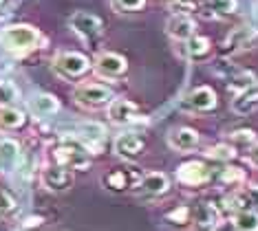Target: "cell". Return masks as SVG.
<instances>
[{"instance_id":"6da1fadb","label":"cell","mask_w":258,"mask_h":231,"mask_svg":"<svg viewBox=\"0 0 258 231\" xmlns=\"http://www.w3.org/2000/svg\"><path fill=\"white\" fill-rule=\"evenodd\" d=\"M40 40L42 38H40L38 29L29 27V25H14L0 31V44L9 53H16V55L33 51L40 44Z\"/></svg>"},{"instance_id":"7a4b0ae2","label":"cell","mask_w":258,"mask_h":231,"mask_svg":"<svg viewBox=\"0 0 258 231\" xmlns=\"http://www.w3.org/2000/svg\"><path fill=\"white\" fill-rule=\"evenodd\" d=\"M53 157L57 165H64L69 170H89L91 168V154L80 141L64 139L62 143L53 147Z\"/></svg>"},{"instance_id":"3957f363","label":"cell","mask_w":258,"mask_h":231,"mask_svg":"<svg viewBox=\"0 0 258 231\" xmlns=\"http://www.w3.org/2000/svg\"><path fill=\"white\" fill-rule=\"evenodd\" d=\"M69 27H71L89 46H95L104 35L102 18H97L95 14H89V11H78V14H73L69 18Z\"/></svg>"},{"instance_id":"277c9868","label":"cell","mask_w":258,"mask_h":231,"mask_svg":"<svg viewBox=\"0 0 258 231\" xmlns=\"http://www.w3.org/2000/svg\"><path fill=\"white\" fill-rule=\"evenodd\" d=\"M53 68L57 75L67 77V80H78V77L89 73L91 62H89V57L82 55V53L67 51V53H60L53 60Z\"/></svg>"},{"instance_id":"5b68a950","label":"cell","mask_w":258,"mask_h":231,"mask_svg":"<svg viewBox=\"0 0 258 231\" xmlns=\"http://www.w3.org/2000/svg\"><path fill=\"white\" fill-rule=\"evenodd\" d=\"M75 102L84 108H102V106L110 104L115 99L113 91L108 86H102V84H82L75 88L73 93Z\"/></svg>"},{"instance_id":"8992f818","label":"cell","mask_w":258,"mask_h":231,"mask_svg":"<svg viewBox=\"0 0 258 231\" xmlns=\"http://www.w3.org/2000/svg\"><path fill=\"white\" fill-rule=\"evenodd\" d=\"M258 40V31L251 27H236L227 33V38L223 40L221 53L223 55H236L240 51H249Z\"/></svg>"},{"instance_id":"52a82bcc","label":"cell","mask_w":258,"mask_h":231,"mask_svg":"<svg viewBox=\"0 0 258 231\" xmlns=\"http://www.w3.org/2000/svg\"><path fill=\"white\" fill-rule=\"evenodd\" d=\"M214 73L221 75L225 82H230V86H234L238 93L245 91V88L256 86V75L254 73H249V70H245V68L234 66V64H230V62H219L214 66Z\"/></svg>"},{"instance_id":"ba28073f","label":"cell","mask_w":258,"mask_h":231,"mask_svg":"<svg viewBox=\"0 0 258 231\" xmlns=\"http://www.w3.org/2000/svg\"><path fill=\"white\" fill-rule=\"evenodd\" d=\"M146 150V137L139 132H124L115 139V154L124 161H135Z\"/></svg>"},{"instance_id":"9c48e42d","label":"cell","mask_w":258,"mask_h":231,"mask_svg":"<svg viewBox=\"0 0 258 231\" xmlns=\"http://www.w3.org/2000/svg\"><path fill=\"white\" fill-rule=\"evenodd\" d=\"M181 106L187 112H208L216 106V93L210 86H199L185 95Z\"/></svg>"},{"instance_id":"30bf717a","label":"cell","mask_w":258,"mask_h":231,"mask_svg":"<svg viewBox=\"0 0 258 231\" xmlns=\"http://www.w3.org/2000/svg\"><path fill=\"white\" fill-rule=\"evenodd\" d=\"M177 176L183 185L199 187V185H203V183L210 181V170H208V165L201 163V161H187V163L179 165Z\"/></svg>"},{"instance_id":"8fae6325","label":"cell","mask_w":258,"mask_h":231,"mask_svg":"<svg viewBox=\"0 0 258 231\" xmlns=\"http://www.w3.org/2000/svg\"><path fill=\"white\" fill-rule=\"evenodd\" d=\"M42 183L51 192H67L73 185V174L64 165H51L42 172Z\"/></svg>"},{"instance_id":"7c38bea8","label":"cell","mask_w":258,"mask_h":231,"mask_svg":"<svg viewBox=\"0 0 258 231\" xmlns=\"http://www.w3.org/2000/svg\"><path fill=\"white\" fill-rule=\"evenodd\" d=\"M137 187H139L137 194L142 198H157V196H161V194L168 192L170 181L163 172H150V174H146L144 179L139 181Z\"/></svg>"},{"instance_id":"4fadbf2b","label":"cell","mask_w":258,"mask_h":231,"mask_svg":"<svg viewBox=\"0 0 258 231\" xmlns=\"http://www.w3.org/2000/svg\"><path fill=\"white\" fill-rule=\"evenodd\" d=\"M126 60L117 53H102V55L95 57V70L102 77H119L126 73Z\"/></svg>"},{"instance_id":"5bb4252c","label":"cell","mask_w":258,"mask_h":231,"mask_svg":"<svg viewBox=\"0 0 258 231\" xmlns=\"http://www.w3.org/2000/svg\"><path fill=\"white\" fill-rule=\"evenodd\" d=\"M225 207L227 209H234V211H245V209L258 211V185L245 187V189H240V192H234L232 196H227Z\"/></svg>"},{"instance_id":"9a60e30c","label":"cell","mask_w":258,"mask_h":231,"mask_svg":"<svg viewBox=\"0 0 258 231\" xmlns=\"http://www.w3.org/2000/svg\"><path fill=\"white\" fill-rule=\"evenodd\" d=\"M168 145L177 152H192L199 145V132L192 128H174L168 134Z\"/></svg>"},{"instance_id":"2e32d148","label":"cell","mask_w":258,"mask_h":231,"mask_svg":"<svg viewBox=\"0 0 258 231\" xmlns=\"http://www.w3.org/2000/svg\"><path fill=\"white\" fill-rule=\"evenodd\" d=\"M108 117L115 123H131L139 117V108L131 99H113L108 106Z\"/></svg>"},{"instance_id":"e0dca14e","label":"cell","mask_w":258,"mask_h":231,"mask_svg":"<svg viewBox=\"0 0 258 231\" xmlns=\"http://www.w3.org/2000/svg\"><path fill=\"white\" fill-rule=\"evenodd\" d=\"M195 29H197L195 20H192L190 16H183V14H174L166 25L168 35L174 40H190L192 35H195Z\"/></svg>"},{"instance_id":"ac0fdd59","label":"cell","mask_w":258,"mask_h":231,"mask_svg":"<svg viewBox=\"0 0 258 231\" xmlns=\"http://www.w3.org/2000/svg\"><path fill=\"white\" fill-rule=\"evenodd\" d=\"M256 110H258V84L240 91L236 97L232 99V112H236L240 117L251 115V112H256Z\"/></svg>"},{"instance_id":"d6986e66","label":"cell","mask_w":258,"mask_h":231,"mask_svg":"<svg viewBox=\"0 0 258 231\" xmlns=\"http://www.w3.org/2000/svg\"><path fill=\"white\" fill-rule=\"evenodd\" d=\"M20 163V145L11 139H0V172H14Z\"/></svg>"},{"instance_id":"ffe728a7","label":"cell","mask_w":258,"mask_h":231,"mask_svg":"<svg viewBox=\"0 0 258 231\" xmlns=\"http://www.w3.org/2000/svg\"><path fill=\"white\" fill-rule=\"evenodd\" d=\"M219 220H221V211L216 205H212V203L199 205V209L195 214V222H197L199 231H212L216 224H219Z\"/></svg>"},{"instance_id":"44dd1931","label":"cell","mask_w":258,"mask_h":231,"mask_svg":"<svg viewBox=\"0 0 258 231\" xmlns=\"http://www.w3.org/2000/svg\"><path fill=\"white\" fill-rule=\"evenodd\" d=\"M31 110L36 112L38 117H51L60 110V104H57V99L53 95L38 93V95H33V99H31Z\"/></svg>"},{"instance_id":"7402d4cb","label":"cell","mask_w":258,"mask_h":231,"mask_svg":"<svg viewBox=\"0 0 258 231\" xmlns=\"http://www.w3.org/2000/svg\"><path fill=\"white\" fill-rule=\"evenodd\" d=\"M187 57L190 60H203L205 55H210V51H212V42H210L208 38H203V35H192L190 40H187Z\"/></svg>"},{"instance_id":"603a6c76","label":"cell","mask_w":258,"mask_h":231,"mask_svg":"<svg viewBox=\"0 0 258 231\" xmlns=\"http://www.w3.org/2000/svg\"><path fill=\"white\" fill-rule=\"evenodd\" d=\"M25 126V115L11 106H0V128L5 130H18Z\"/></svg>"},{"instance_id":"cb8c5ba5","label":"cell","mask_w":258,"mask_h":231,"mask_svg":"<svg viewBox=\"0 0 258 231\" xmlns=\"http://www.w3.org/2000/svg\"><path fill=\"white\" fill-rule=\"evenodd\" d=\"M80 134H82V139H84L86 143L97 145V143H102V141L106 139V128H104L102 123L86 121V123H82L80 126Z\"/></svg>"},{"instance_id":"d4e9b609","label":"cell","mask_w":258,"mask_h":231,"mask_svg":"<svg viewBox=\"0 0 258 231\" xmlns=\"http://www.w3.org/2000/svg\"><path fill=\"white\" fill-rule=\"evenodd\" d=\"M208 11L210 16H216V18H227L232 14H236L238 9V3L236 0H208Z\"/></svg>"},{"instance_id":"484cf974","label":"cell","mask_w":258,"mask_h":231,"mask_svg":"<svg viewBox=\"0 0 258 231\" xmlns=\"http://www.w3.org/2000/svg\"><path fill=\"white\" fill-rule=\"evenodd\" d=\"M234 224H236V231H258V211L256 209L236 211Z\"/></svg>"},{"instance_id":"4316f807","label":"cell","mask_w":258,"mask_h":231,"mask_svg":"<svg viewBox=\"0 0 258 231\" xmlns=\"http://www.w3.org/2000/svg\"><path fill=\"white\" fill-rule=\"evenodd\" d=\"M104 187L110 192H124L128 187V174L121 170H110L108 174H104Z\"/></svg>"},{"instance_id":"83f0119b","label":"cell","mask_w":258,"mask_h":231,"mask_svg":"<svg viewBox=\"0 0 258 231\" xmlns=\"http://www.w3.org/2000/svg\"><path fill=\"white\" fill-rule=\"evenodd\" d=\"M16 209H18V203L11 196V192L0 187V218H9L11 214H16Z\"/></svg>"},{"instance_id":"f1b7e54d","label":"cell","mask_w":258,"mask_h":231,"mask_svg":"<svg viewBox=\"0 0 258 231\" xmlns=\"http://www.w3.org/2000/svg\"><path fill=\"white\" fill-rule=\"evenodd\" d=\"M219 179H221L223 185H240V183L245 181V174L238 168H225L221 172Z\"/></svg>"},{"instance_id":"f546056e","label":"cell","mask_w":258,"mask_h":231,"mask_svg":"<svg viewBox=\"0 0 258 231\" xmlns=\"http://www.w3.org/2000/svg\"><path fill=\"white\" fill-rule=\"evenodd\" d=\"M170 9L174 11V14H192V11L199 9V3L197 0H170Z\"/></svg>"},{"instance_id":"4dcf8cb0","label":"cell","mask_w":258,"mask_h":231,"mask_svg":"<svg viewBox=\"0 0 258 231\" xmlns=\"http://www.w3.org/2000/svg\"><path fill=\"white\" fill-rule=\"evenodd\" d=\"M212 159H216V161H232L234 157H236V152H234L232 145H216L212 147V150L208 152Z\"/></svg>"},{"instance_id":"1f68e13d","label":"cell","mask_w":258,"mask_h":231,"mask_svg":"<svg viewBox=\"0 0 258 231\" xmlns=\"http://www.w3.org/2000/svg\"><path fill=\"white\" fill-rule=\"evenodd\" d=\"M115 9H119L121 14H131V11H139L144 9L146 0H113Z\"/></svg>"},{"instance_id":"d6a6232c","label":"cell","mask_w":258,"mask_h":231,"mask_svg":"<svg viewBox=\"0 0 258 231\" xmlns=\"http://www.w3.org/2000/svg\"><path fill=\"white\" fill-rule=\"evenodd\" d=\"M187 218H190V214H187V207H177L174 211H170V214H168V220L172 224H177V227H185Z\"/></svg>"},{"instance_id":"836d02e7","label":"cell","mask_w":258,"mask_h":231,"mask_svg":"<svg viewBox=\"0 0 258 231\" xmlns=\"http://www.w3.org/2000/svg\"><path fill=\"white\" fill-rule=\"evenodd\" d=\"M232 141L236 145H247L249 147L256 141V134L251 132V130H236V132L232 134Z\"/></svg>"},{"instance_id":"e575fe53","label":"cell","mask_w":258,"mask_h":231,"mask_svg":"<svg viewBox=\"0 0 258 231\" xmlns=\"http://www.w3.org/2000/svg\"><path fill=\"white\" fill-rule=\"evenodd\" d=\"M16 97L14 86L7 84V82H0V102H11Z\"/></svg>"},{"instance_id":"d590c367","label":"cell","mask_w":258,"mask_h":231,"mask_svg":"<svg viewBox=\"0 0 258 231\" xmlns=\"http://www.w3.org/2000/svg\"><path fill=\"white\" fill-rule=\"evenodd\" d=\"M212 231H236V224H234V220H219V224Z\"/></svg>"},{"instance_id":"8d00e7d4","label":"cell","mask_w":258,"mask_h":231,"mask_svg":"<svg viewBox=\"0 0 258 231\" xmlns=\"http://www.w3.org/2000/svg\"><path fill=\"white\" fill-rule=\"evenodd\" d=\"M247 154H249V161L254 165H258V141H254V143L247 147Z\"/></svg>"},{"instance_id":"74e56055","label":"cell","mask_w":258,"mask_h":231,"mask_svg":"<svg viewBox=\"0 0 258 231\" xmlns=\"http://www.w3.org/2000/svg\"><path fill=\"white\" fill-rule=\"evenodd\" d=\"M7 11H5V0H0V18H3Z\"/></svg>"},{"instance_id":"f35d334b","label":"cell","mask_w":258,"mask_h":231,"mask_svg":"<svg viewBox=\"0 0 258 231\" xmlns=\"http://www.w3.org/2000/svg\"><path fill=\"white\" fill-rule=\"evenodd\" d=\"M256 16H258V5H256Z\"/></svg>"}]
</instances>
